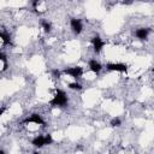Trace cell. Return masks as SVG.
<instances>
[{"label":"cell","mask_w":154,"mask_h":154,"mask_svg":"<svg viewBox=\"0 0 154 154\" xmlns=\"http://www.w3.org/2000/svg\"><path fill=\"white\" fill-rule=\"evenodd\" d=\"M148 34H149V29H147V28L137 29L136 32H135V35H136L137 38H140V40H146L147 36H148Z\"/></svg>","instance_id":"9c48e42d"},{"label":"cell","mask_w":154,"mask_h":154,"mask_svg":"<svg viewBox=\"0 0 154 154\" xmlns=\"http://www.w3.org/2000/svg\"><path fill=\"white\" fill-rule=\"evenodd\" d=\"M69 88H70V89H73V90H81V89H82V85H81L79 83L75 82V83H70V84H69Z\"/></svg>","instance_id":"8fae6325"},{"label":"cell","mask_w":154,"mask_h":154,"mask_svg":"<svg viewBox=\"0 0 154 154\" xmlns=\"http://www.w3.org/2000/svg\"><path fill=\"white\" fill-rule=\"evenodd\" d=\"M37 2H38V0H34V1H32V6H34L35 8H36V6H37Z\"/></svg>","instance_id":"9a60e30c"},{"label":"cell","mask_w":154,"mask_h":154,"mask_svg":"<svg viewBox=\"0 0 154 154\" xmlns=\"http://www.w3.org/2000/svg\"><path fill=\"white\" fill-rule=\"evenodd\" d=\"M70 24H71V29H72V31H73L76 35H78V34H81V32H82L83 25H82V22H81L79 19L72 18V19H71V22H70Z\"/></svg>","instance_id":"8992f818"},{"label":"cell","mask_w":154,"mask_h":154,"mask_svg":"<svg viewBox=\"0 0 154 154\" xmlns=\"http://www.w3.org/2000/svg\"><path fill=\"white\" fill-rule=\"evenodd\" d=\"M107 69L109 71H118V72H126L128 71V65L126 64H122V63H117V64H108Z\"/></svg>","instance_id":"5b68a950"},{"label":"cell","mask_w":154,"mask_h":154,"mask_svg":"<svg viewBox=\"0 0 154 154\" xmlns=\"http://www.w3.org/2000/svg\"><path fill=\"white\" fill-rule=\"evenodd\" d=\"M2 112H4V108H0V116L2 114Z\"/></svg>","instance_id":"e0dca14e"},{"label":"cell","mask_w":154,"mask_h":154,"mask_svg":"<svg viewBox=\"0 0 154 154\" xmlns=\"http://www.w3.org/2000/svg\"><path fill=\"white\" fill-rule=\"evenodd\" d=\"M89 69H90V71H93L94 73H99L100 71H101V69H102V66H101V64L99 63V61H96V60H90L89 61Z\"/></svg>","instance_id":"ba28073f"},{"label":"cell","mask_w":154,"mask_h":154,"mask_svg":"<svg viewBox=\"0 0 154 154\" xmlns=\"http://www.w3.org/2000/svg\"><path fill=\"white\" fill-rule=\"evenodd\" d=\"M0 154H4V150H0Z\"/></svg>","instance_id":"ac0fdd59"},{"label":"cell","mask_w":154,"mask_h":154,"mask_svg":"<svg viewBox=\"0 0 154 154\" xmlns=\"http://www.w3.org/2000/svg\"><path fill=\"white\" fill-rule=\"evenodd\" d=\"M52 106H65L67 103V96L65 94V91L63 90H57L55 95L53 96V99L49 102Z\"/></svg>","instance_id":"6da1fadb"},{"label":"cell","mask_w":154,"mask_h":154,"mask_svg":"<svg viewBox=\"0 0 154 154\" xmlns=\"http://www.w3.org/2000/svg\"><path fill=\"white\" fill-rule=\"evenodd\" d=\"M0 38L2 40V42H4L5 45L11 43V37H10V35H8L7 32H5V31H0Z\"/></svg>","instance_id":"30bf717a"},{"label":"cell","mask_w":154,"mask_h":154,"mask_svg":"<svg viewBox=\"0 0 154 154\" xmlns=\"http://www.w3.org/2000/svg\"><path fill=\"white\" fill-rule=\"evenodd\" d=\"M53 72H54V75H55L57 77H59V76H60V72H59V71H57V70H54Z\"/></svg>","instance_id":"2e32d148"},{"label":"cell","mask_w":154,"mask_h":154,"mask_svg":"<svg viewBox=\"0 0 154 154\" xmlns=\"http://www.w3.org/2000/svg\"><path fill=\"white\" fill-rule=\"evenodd\" d=\"M42 26H43V30L46 31V32H49L51 31V23H48V22H42Z\"/></svg>","instance_id":"7c38bea8"},{"label":"cell","mask_w":154,"mask_h":154,"mask_svg":"<svg viewBox=\"0 0 154 154\" xmlns=\"http://www.w3.org/2000/svg\"><path fill=\"white\" fill-rule=\"evenodd\" d=\"M0 60H1V61H4V64H7V59H6V55H5L4 53H1V52H0Z\"/></svg>","instance_id":"5bb4252c"},{"label":"cell","mask_w":154,"mask_h":154,"mask_svg":"<svg viewBox=\"0 0 154 154\" xmlns=\"http://www.w3.org/2000/svg\"><path fill=\"white\" fill-rule=\"evenodd\" d=\"M66 75H70L71 77H73V78H79L81 76H82V73H83V70H82V67L81 66H75V67H69V69H66L65 71H64Z\"/></svg>","instance_id":"3957f363"},{"label":"cell","mask_w":154,"mask_h":154,"mask_svg":"<svg viewBox=\"0 0 154 154\" xmlns=\"http://www.w3.org/2000/svg\"><path fill=\"white\" fill-rule=\"evenodd\" d=\"M91 43H93V48H94V52L95 53H100L101 49L103 48V41L100 38V36H94L91 38Z\"/></svg>","instance_id":"277c9868"},{"label":"cell","mask_w":154,"mask_h":154,"mask_svg":"<svg viewBox=\"0 0 154 154\" xmlns=\"http://www.w3.org/2000/svg\"><path fill=\"white\" fill-rule=\"evenodd\" d=\"M25 123H35V124H38V125H43L45 122L42 120V118L38 116V114H31L29 118L25 119Z\"/></svg>","instance_id":"52a82bcc"},{"label":"cell","mask_w":154,"mask_h":154,"mask_svg":"<svg viewBox=\"0 0 154 154\" xmlns=\"http://www.w3.org/2000/svg\"><path fill=\"white\" fill-rule=\"evenodd\" d=\"M53 142V138H52V136L49 135V134H47V135H45V136H37V137H35L32 141H31V143H32V146H35V147H43V146H46V144H51Z\"/></svg>","instance_id":"7a4b0ae2"},{"label":"cell","mask_w":154,"mask_h":154,"mask_svg":"<svg viewBox=\"0 0 154 154\" xmlns=\"http://www.w3.org/2000/svg\"><path fill=\"white\" fill-rule=\"evenodd\" d=\"M120 124H122V122H120L119 118H113L111 120V126H119Z\"/></svg>","instance_id":"4fadbf2b"}]
</instances>
